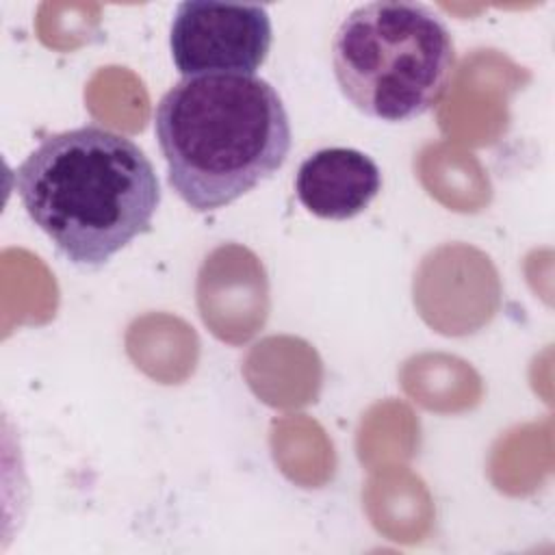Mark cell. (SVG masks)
Wrapping results in <instances>:
<instances>
[{"label": "cell", "mask_w": 555, "mask_h": 555, "mask_svg": "<svg viewBox=\"0 0 555 555\" xmlns=\"http://www.w3.org/2000/svg\"><path fill=\"white\" fill-rule=\"evenodd\" d=\"M13 189L30 221L80 269L104 267L150 232L163 195L145 152L98 124L43 137L15 167Z\"/></svg>", "instance_id": "obj_1"}, {"label": "cell", "mask_w": 555, "mask_h": 555, "mask_svg": "<svg viewBox=\"0 0 555 555\" xmlns=\"http://www.w3.org/2000/svg\"><path fill=\"white\" fill-rule=\"evenodd\" d=\"M167 182L195 212L230 206L271 178L293 143L280 93L260 76L178 80L154 108Z\"/></svg>", "instance_id": "obj_2"}, {"label": "cell", "mask_w": 555, "mask_h": 555, "mask_svg": "<svg viewBox=\"0 0 555 555\" xmlns=\"http://www.w3.org/2000/svg\"><path fill=\"white\" fill-rule=\"evenodd\" d=\"M457 54L444 20L423 2L377 0L353 9L332 39L340 93L366 117L401 124L447 93Z\"/></svg>", "instance_id": "obj_3"}, {"label": "cell", "mask_w": 555, "mask_h": 555, "mask_svg": "<svg viewBox=\"0 0 555 555\" xmlns=\"http://www.w3.org/2000/svg\"><path fill=\"white\" fill-rule=\"evenodd\" d=\"M267 7L186 0L176 7L169 48L182 78L254 76L271 50Z\"/></svg>", "instance_id": "obj_4"}, {"label": "cell", "mask_w": 555, "mask_h": 555, "mask_svg": "<svg viewBox=\"0 0 555 555\" xmlns=\"http://www.w3.org/2000/svg\"><path fill=\"white\" fill-rule=\"evenodd\" d=\"M382 191L377 163L353 147H323L297 169L295 193L301 206L332 221L351 219L369 208Z\"/></svg>", "instance_id": "obj_5"}]
</instances>
